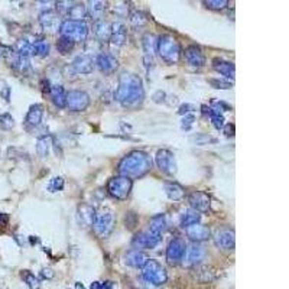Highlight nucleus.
<instances>
[{
    "label": "nucleus",
    "instance_id": "f257e3e1",
    "mask_svg": "<svg viewBox=\"0 0 289 289\" xmlns=\"http://www.w3.org/2000/svg\"><path fill=\"white\" fill-rule=\"evenodd\" d=\"M114 97L123 107H137L142 105L145 100V88L142 79L131 73L122 74L119 77Z\"/></svg>",
    "mask_w": 289,
    "mask_h": 289
},
{
    "label": "nucleus",
    "instance_id": "f03ea898",
    "mask_svg": "<svg viewBox=\"0 0 289 289\" xmlns=\"http://www.w3.org/2000/svg\"><path fill=\"white\" fill-rule=\"evenodd\" d=\"M152 169V158L145 151H133L119 162L117 171L129 180L140 178Z\"/></svg>",
    "mask_w": 289,
    "mask_h": 289
},
{
    "label": "nucleus",
    "instance_id": "7ed1b4c3",
    "mask_svg": "<svg viewBox=\"0 0 289 289\" xmlns=\"http://www.w3.org/2000/svg\"><path fill=\"white\" fill-rule=\"evenodd\" d=\"M157 53L168 64H177L181 58V45L172 35H160L157 44Z\"/></svg>",
    "mask_w": 289,
    "mask_h": 289
},
{
    "label": "nucleus",
    "instance_id": "20e7f679",
    "mask_svg": "<svg viewBox=\"0 0 289 289\" xmlns=\"http://www.w3.org/2000/svg\"><path fill=\"white\" fill-rule=\"evenodd\" d=\"M142 276H143L145 282L152 287H160V285L166 284V281H168L166 269L158 261H154V259H149L145 263V266L142 267Z\"/></svg>",
    "mask_w": 289,
    "mask_h": 289
},
{
    "label": "nucleus",
    "instance_id": "39448f33",
    "mask_svg": "<svg viewBox=\"0 0 289 289\" xmlns=\"http://www.w3.org/2000/svg\"><path fill=\"white\" fill-rule=\"evenodd\" d=\"M61 36L70 38L74 42H85L88 36V26L85 22H79V21H64L61 22Z\"/></svg>",
    "mask_w": 289,
    "mask_h": 289
},
{
    "label": "nucleus",
    "instance_id": "423d86ee",
    "mask_svg": "<svg viewBox=\"0 0 289 289\" xmlns=\"http://www.w3.org/2000/svg\"><path fill=\"white\" fill-rule=\"evenodd\" d=\"M131 186H133L131 180L126 178V177H122V175H117V177H113V178L108 180V183H107V192L113 198L123 201V200H126L129 197Z\"/></svg>",
    "mask_w": 289,
    "mask_h": 289
},
{
    "label": "nucleus",
    "instance_id": "0eeeda50",
    "mask_svg": "<svg viewBox=\"0 0 289 289\" xmlns=\"http://www.w3.org/2000/svg\"><path fill=\"white\" fill-rule=\"evenodd\" d=\"M114 214L111 210H103L96 214L94 223H93V229L96 232V235L102 238H105L111 235L113 229H114Z\"/></svg>",
    "mask_w": 289,
    "mask_h": 289
},
{
    "label": "nucleus",
    "instance_id": "6e6552de",
    "mask_svg": "<svg viewBox=\"0 0 289 289\" xmlns=\"http://www.w3.org/2000/svg\"><path fill=\"white\" fill-rule=\"evenodd\" d=\"M160 240H162L160 233H157V232L148 229L146 232H142L134 237L131 244L136 250H139V249H154L160 243Z\"/></svg>",
    "mask_w": 289,
    "mask_h": 289
},
{
    "label": "nucleus",
    "instance_id": "1a4fd4ad",
    "mask_svg": "<svg viewBox=\"0 0 289 289\" xmlns=\"http://www.w3.org/2000/svg\"><path fill=\"white\" fill-rule=\"evenodd\" d=\"M185 250H186V244L183 238L177 237L172 238L166 247V262L169 264H178L184 261Z\"/></svg>",
    "mask_w": 289,
    "mask_h": 289
},
{
    "label": "nucleus",
    "instance_id": "9d476101",
    "mask_svg": "<svg viewBox=\"0 0 289 289\" xmlns=\"http://www.w3.org/2000/svg\"><path fill=\"white\" fill-rule=\"evenodd\" d=\"M90 105V96L82 90H71L67 93V105L71 111H84Z\"/></svg>",
    "mask_w": 289,
    "mask_h": 289
},
{
    "label": "nucleus",
    "instance_id": "9b49d317",
    "mask_svg": "<svg viewBox=\"0 0 289 289\" xmlns=\"http://www.w3.org/2000/svg\"><path fill=\"white\" fill-rule=\"evenodd\" d=\"M155 162L158 168L166 175H172L177 172V163H175V157L171 151L168 149H160L157 152Z\"/></svg>",
    "mask_w": 289,
    "mask_h": 289
},
{
    "label": "nucleus",
    "instance_id": "f8f14e48",
    "mask_svg": "<svg viewBox=\"0 0 289 289\" xmlns=\"http://www.w3.org/2000/svg\"><path fill=\"white\" fill-rule=\"evenodd\" d=\"M214 243L218 249L221 250H226V252H230L235 249V244H236V236H235V232L232 229H221V230H217L215 235H214Z\"/></svg>",
    "mask_w": 289,
    "mask_h": 289
},
{
    "label": "nucleus",
    "instance_id": "ddd939ff",
    "mask_svg": "<svg viewBox=\"0 0 289 289\" xmlns=\"http://www.w3.org/2000/svg\"><path fill=\"white\" fill-rule=\"evenodd\" d=\"M188 203L191 209L197 212H207L210 211V197L204 191H192L188 195Z\"/></svg>",
    "mask_w": 289,
    "mask_h": 289
},
{
    "label": "nucleus",
    "instance_id": "4468645a",
    "mask_svg": "<svg viewBox=\"0 0 289 289\" xmlns=\"http://www.w3.org/2000/svg\"><path fill=\"white\" fill-rule=\"evenodd\" d=\"M206 258V249L198 243H191L186 246L184 256V263L186 266H197L204 261Z\"/></svg>",
    "mask_w": 289,
    "mask_h": 289
},
{
    "label": "nucleus",
    "instance_id": "2eb2a0df",
    "mask_svg": "<svg viewBox=\"0 0 289 289\" xmlns=\"http://www.w3.org/2000/svg\"><path fill=\"white\" fill-rule=\"evenodd\" d=\"M128 39V27L125 25V22L122 21H116L114 24H111V36H110V44L113 48H120L125 45Z\"/></svg>",
    "mask_w": 289,
    "mask_h": 289
},
{
    "label": "nucleus",
    "instance_id": "dca6fc26",
    "mask_svg": "<svg viewBox=\"0 0 289 289\" xmlns=\"http://www.w3.org/2000/svg\"><path fill=\"white\" fill-rule=\"evenodd\" d=\"M96 214L97 212H96L93 206H90L87 203H82V204H79V209H77V221H79V226L84 227V229L93 227Z\"/></svg>",
    "mask_w": 289,
    "mask_h": 289
},
{
    "label": "nucleus",
    "instance_id": "f3484780",
    "mask_svg": "<svg viewBox=\"0 0 289 289\" xmlns=\"http://www.w3.org/2000/svg\"><path fill=\"white\" fill-rule=\"evenodd\" d=\"M184 56L185 61L191 67L200 68V67H204V64H206V55L203 53L201 47H198V45H189V47H186L184 51Z\"/></svg>",
    "mask_w": 289,
    "mask_h": 289
},
{
    "label": "nucleus",
    "instance_id": "a211bd4d",
    "mask_svg": "<svg viewBox=\"0 0 289 289\" xmlns=\"http://www.w3.org/2000/svg\"><path fill=\"white\" fill-rule=\"evenodd\" d=\"M39 24H41V26H42V29H44L45 32L55 33V32L59 30V27H61L59 15H56L53 10L42 12L41 16H39Z\"/></svg>",
    "mask_w": 289,
    "mask_h": 289
},
{
    "label": "nucleus",
    "instance_id": "6ab92c4d",
    "mask_svg": "<svg viewBox=\"0 0 289 289\" xmlns=\"http://www.w3.org/2000/svg\"><path fill=\"white\" fill-rule=\"evenodd\" d=\"M44 105H32L29 107L26 113V117H25V126L27 129L30 128H36L41 125L42 119H44Z\"/></svg>",
    "mask_w": 289,
    "mask_h": 289
},
{
    "label": "nucleus",
    "instance_id": "aec40b11",
    "mask_svg": "<svg viewBox=\"0 0 289 289\" xmlns=\"http://www.w3.org/2000/svg\"><path fill=\"white\" fill-rule=\"evenodd\" d=\"M96 64H97V68L102 73H105V74H111L117 68V59L108 53H99L97 55V59H96Z\"/></svg>",
    "mask_w": 289,
    "mask_h": 289
},
{
    "label": "nucleus",
    "instance_id": "412c9836",
    "mask_svg": "<svg viewBox=\"0 0 289 289\" xmlns=\"http://www.w3.org/2000/svg\"><path fill=\"white\" fill-rule=\"evenodd\" d=\"M71 67L76 74H91L94 70V62L90 55H79L73 61Z\"/></svg>",
    "mask_w": 289,
    "mask_h": 289
},
{
    "label": "nucleus",
    "instance_id": "4be33fe9",
    "mask_svg": "<svg viewBox=\"0 0 289 289\" xmlns=\"http://www.w3.org/2000/svg\"><path fill=\"white\" fill-rule=\"evenodd\" d=\"M123 261H125V264H128V266H131V267L142 269V267L145 266V263L149 261V258H148V255H146L145 252L136 250V249H134V250H129V252L125 255Z\"/></svg>",
    "mask_w": 289,
    "mask_h": 289
},
{
    "label": "nucleus",
    "instance_id": "5701e85b",
    "mask_svg": "<svg viewBox=\"0 0 289 289\" xmlns=\"http://www.w3.org/2000/svg\"><path fill=\"white\" fill-rule=\"evenodd\" d=\"M185 233H186V236L189 237L194 243L195 241L198 243V241L209 240V237H210V229L207 226L198 223V224H194V226L186 227L185 229Z\"/></svg>",
    "mask_w": 289,
    "mask_h": 289
},
{
    "label": "nucleus",
    "instance_id": "b1692460",
    "mask_svg": "<svg viewBox=\"0 0 289 289\" xmlns=\"http://www.w3.org/2000/svg\"><path fill=\"white\" fill-rule=\"evenodd\" d=\"M212 68H214L217 73H220L221 76H224L229 81L235 79L236 67H235V64L230 62V61H224V59H221V58H215V59L212 61Z\"/></svg>",
    "mask_w": 289,
    "mask_h": 289
},
{
    "label": "nucleus",
    "instance_id": "393cba45",
    "mask_svg": "<svg viewBox=\"0 0 289 289\" xmlns=\"http://www.w3.org/2000/svg\"><path fill=\"white\" fill-rule=\"evenodd\" d=\"M87 13L96 21H103V16H105V9H107V3L105 1H100V0H91L87 3Z\"/></svg>",
    "mask_w": 289,
    "mask_h": 289
},
{
    "label": "nucleus",
    "instance_id": "a878e982",
    "mask_svg": "<svg viewBox=\"0 0 289 289\" xmlns=\"http://www.w3.org/2000/svg\"><path fill=\"white\" fill-rule=\"evenodd\" d=\"M6 59L9 61V65L21 73H25L27 68H29V58H25V56H21L19 53H16L15 50H10V53H7Z\"/></svg>",
    "mask_w": 289,
    "mask_h": 289
},
{
    "label": "nucleus",
    "instance_id": "bb28decb",
    "mask_svg": "<svg viewBox=\"0 0 289 289\" xmlns=\"http://www.w3.org/2000/svg\"><path fill=\"white\" fill-rule=\"evenodd\" d=\"M50 96L56 107L64 108L67 105V91L64 90L61 84H53L50 87Z\"/></svg>",
    "mask_w": 289,
    "mask_h": 289
},
{
    "label": "nucleus",
    "instance_id": "cd10ccee",
    "mask_svg": "<svg viewBox=\"0 0 289 289\" xmlns=\"http://www.w3.org/2000/svg\"><path fill=\"white\" fill-rule=\"evenodd\" d=\"M157 44H158V38L154 33H146L142 38V47H143L145 58H152L154 59L155 53H157Z\"/></svg>",
    "mask_w": 289,
    "mask_h": 289
},
{
    "label": "nucleus",
    "instance_id": "c85d7f7f",
    "mask_svg": "<svg viewBox=\"0 0 289 289\" xmlns=\"http://www.w3.org/2000/svg\"><path fill=\"white\" fill-rule=\"evenodd\" d=\"M53 148V136L51 134H44L38 137L36 140V154L41 158H47L50 155V151Z\"/></svg>",
    "mask_w": 289,
    "mask_h": 289
},
{
    "label": "nucleus",
    "instance_id": "c756f323",
    "mask_svg": "<svg viewBox=\"0 0 289 289\" xmlns=\"http://www.w3.org/2000/svg\"><path fill=\"white\" fill-rule=\"evenodd\" d=\"M192 275L197 279V282H200V284H209V282H211L214 279V272H211V269L209 266L197 264L192 269Z\"/></svg>",
    "mask_w": 289,
    "mask_h": 289
},
{
    "label": "nucleus",
    "instance_id": "7c9ffc66",
    "mask_svg": "<svg viewBox=\"0 0 289 289\" xmlns=\"http://www.w3.org/2000/svg\"><path fill=\"white\" fill-rule=\"evenodd\" d=\"M94 33L100 42H108L111 36V24L105 21H99L94 25Z\"/></svg>",
    "mask_w": 289,
    "mask_h": 289
},
{
    "label": "nucleus",
    "instance_id": "2f4dec72",
    "mask_svg": "<svg viewBox=\"0 0 289 289\" xmlns=\"http://www.w3.org/2000/svg\"><path fill=\"white\" fill-rule=\"evenodd\" d=\"M67 18H70V21H79V22H84V18L87 16V7L84 3H79L74 1L73 6L70 7L68 13L65 15Z\"/></svg>",
    "mask_w": 289,
    "mask_h": 289
},
{
    "label": "nucleus",
    "instance_id": "473e14b6",
    "mask_svg": "<svg viewBox=\"0 0 289 289\" xmlns=\"http://www.w3.org/2000/svg\"><path fill=\"white\" fill-rule=\"evenodd\" d=\"M165 194L169 200L172 201H180L185 195L184 188L177 183H166L165 184Z\"/></svg>",
    "mask_w": 289,
    "mask_h": 289
},
{
    "label": "nucleus",
    "instance_id": "72a5a7b5",
    "mask_svg": "<svg viewBox=\"0 0 289 289\" xmlns=\"http://www.w3.org/2000/svg\"><path fill=\"white\" fill-rule=\"evenodd\" d=\"M200 220H201V214L200 212H197V211L194 210L185 211L184 214H183V217H181V227L186 229L189 226L198 224Z\"/></svg>",
    "mask_w": 289,
    "mask_h": 289
},
{
    "label": "nucleus",
    "instance_id": "f704fd0d",
    "mask_svg": "<svg viewBox=\"0 0 289 289\" xmlns=\"http://www.w3.org/2000/svg\"><path fill=\"white\" fill-rule=\"evenodd\" d=\"M74 47H76V42L71 41L70 38H65V36H61L56 42V50L61 55H68L74 50Z\"/></svg>",
    "mask_w": 289,
    "mask_h": 289
},
{
    "label": "nucleus",
    "instance_id": "c9c22d12",
    "mask_svg": "<svg viewBox=\"0 0 289 289\" xmlns=\"http://www.w3.org/2000/svg\"><path fill=\"white\" fill-rule=\"evenodd\" d=\"M149 229L162 235V232H165V229H166V218H165V215L163 214H158V215L152 217L151 221H149Z\"/></svg>",
    "mask_w": 289,
    "mask_h": 289
},
{
    "label": "nucleus",
    "instance_id": "e433bc0d",
    "mask_svg": "<svg viewBox=\"0 0 289 289\" xmlns=\"http://www.w3.org/2000/svg\"><path fill=\"white\" fill-rule=\"evenodd\" d=\"M50 44L44 39H39L36 41L35 44H32V55H36V56H47L50 53Z\"/></svg>",
    "mask_w": 289,
    "mask_h": 289
},
{
    "label": "nucleus",
    "instance_id": "4c0bfd02",
    "mask_svg": "<svg viewBox=\"0 0 289 289\" xmlns=\"http://www.w3.org/2000/svg\"><path fill=\"white\" fill-rule=\"evenodd\" d=\"M129 21H131V24L133 26L140 27L143 26V25H146L148 18H146V15H145L143 12H140V10H133L131 15H129Z\"/></svg>",
    "mask_w": 289,
    "mask_h": 289
},
{
    "label": "nucleus",
    "instance_id": "58836bf2",
    "mask_svg": "<svg viewBox=\"0 0 289 289\" xmlns=\"http://www.w3.org/2000/svg\"><path fill=\"white\" fill-rule=\"evenodd\" d=\"M15 51L19 53L21 56L29 58L32 55V44L29 41H26V39H21V41H18Z\"/></svg>",
    "mask_w": 289,
    "mask_h": 289
},
{
    "label": "nucleus",
    "instance_id": "ea45409f",
    "mask_svg": "<svg viewBox=\"0 0 289 289\" xmlns=\"http://www.w3.org/2000/svg\"><path fill=\"white\" fill-rule=\"evenodd\" d=\"M22 279L25 281V284H26L29 289H41V282H39V279H38L33 273H30L29 270H24V272H22Z\"/></svg>",
    "mask_w": 289,
    "mask_h": 289
},
{
    "label": "nucleus",
    "instance_id": "a19ab883",
    "mask_svg": "<svg viewBox=\"0 0 289 289\" xmlns=\"http://www.w3.org/2000/svg\"><path fill=\"white\" fill-rule=\"evenodd\" d=\"M211 85L217 90H229L233 87V81H229V79H209Z\"/></svg>",
    "mask_w": 289,
    "mask_h": 289
},
{
    "label": "nucleus",
    "instance_id": "79ce46f5",
    "mask_svg": "<svg viewBox=\"0 0 289 289\" xmlns=\"http://www.w3.org/2000/svg\"><path fill=\"white\" fill-rule=\"evenodd\" d=\"M209 116H210L211 122H212V125H214V128L215 129H223L224 128V116L221 114V113H218V111H214V110H211L210 108V113H209Z\"/></svg>",
    "mask_w": 289,
    "mask_h": 289
},
{
    "label": "nucleus",
    "instance_id": "37998d69",
    "mask_svg": "<svg viewBox=\"0 0 289 289\" xmlns=\"http://www.w3.org/2000/svg\"><path fill=\"white\" fill-rule=\"evenodd\" d=\"M204 4L211 10H223L229 6V1L227 0H206Z\"/></svg>",
    "mask_w": 289,
    "mask_h": 289
},
{
    "label": "nucleus",
    "instance_id": "c03bdc74",
    "mask_svg": "<svg viewBox=\"0 0 289 289\" xmlns=\"http://www.w3.org/2000/svg\"><path fill=\"white\" fill-rule=\"evenodd\" d=\"M64 178L62 177H53V180L50 181V184H48V191L50 192H58V191H62V188H64Z\"/></svg>",
    "mask_w": 289,
    "mask_h": 289
},
{
    "label": "nucleus",
    "instance_id": "a18cd8bd",
    "mask_svg": "<svg viewBox=\"0 0 289 289\" xmlns=\"http://www.w3.org/2000/svg\"><path fill=\"white\" fill-rule=\"evenodd\" d=\"M13 126H15V120H13V117H12L9 113H4V114L0 116V129L9 131V129H12Z\"/></svg>",
    "mask_w": 289,
    "mask_h": 289
},
{
    "label": "nucleus",
    "instance_id": "49530a36",
    "mask_svg": "<svg viewBox=\"0 0 289 289\" xmlns=\"http://www.w3.org/2000/svg\"><path fill=\"white\" fill-rule=\"evenodd\" d=\"M73 3L74 1H55V7H56L59 15H67L70 7L73 6Z\"/></svg>",
    "mask_w": 289,
    "mask_h": 289
},
{
    "label": "nucleus",
    "instance_id": "de8ad7c7",
    "mask_svg": "<svg viewBox=\"0 0 289 289\" xmlns=\"http://www.w3.org/2000/svg\"><path fill=\"white\" fill-rule=\"evenodd\" d=\"M194 122H195V116H194V114H185L183 122H181V128H183L184 131H189V129L192 128Z\"/></svg>",
    "mask_w": 289,
    "mask_h": 289
},
{
    "label": "nucleus",
    "instance_id": "09e8293b",
    "mask_svg": "<svg viewBox=\"0 0 289 289\" xmlns=\"http://www.w3.org/2000/svg\"><path fill=\"white\" fill-rule=\"evenodd\" d=\"M90 289H113V282H110V281H105V282L96 281V282L91 284Z\"/></svg>",
    "mask_w": 289,
    "mask_h": 289
},
{
    "label": "nucleus",
    "instance_id": "8fccbe9b",
    "mask_svg": "<svg viewBox=\"0 0 289 289\" xmlns=\"http://www.w3.org/2000/svg\"><path fill=\"white\" fill-rule=\"evenodd\" d=\"M0 94L3 96V99H4V100H9V96H10V88H9V85H7V84L1 82Z\"/></svg>",
    "mask_w": 289,
    "mask_h": 289
},
{
    "label": "nucleus",
    "instance_id": "3c124183",
    "mask_svg": "<svg viewBox=\"0 0 289 289\" xmlns=\"http://www.w3.org/2000/svg\"><path fill=\"white\" fill-rule=\"evenodd\" d=\"M41 275H42L45 279H53L55 273H53V269H50V267H44V269H42V272H41Z\"/></svg>",
    "mask_w": 289,
    "mask_h": 289
},
{
    "label": "nucleus",
    "instance_id": "603ef678",
    "mask_svg": "<svg viewBox=\"0 0 289 289\" xmlns=\"http://www.w3.org/2000/svg\"><path fill=\"white\" fill-rule=\"evenodd\" d=\"M223 129H224V134H226V136H229V137L235 134V125H232V123L224 125V128H223Z\"/></svg>",
    "mask_w": 289,
    "mask_h": 289
},
{
    "label": "nucleus",
    "instance_id": "864d4df0",
    "mask_svg": "<svg viewBox=\"0 0 289 289\" xmlns=\"http://www.w3.org/2000/svg\"><path fill=\"white\" fill-rule=\"evenodd\" d=\"M194 108V105H183L180 107V110H178V113L180 114H189V111Z\"/></svg>",
    "mask_w": 289,
    "mask_h": 289
},
{
    "label": "nucleus",
    "instance_id": "5fc2aeb1",
    "mask_svg": "<svg viewBox=\"0 0 289 289\" xmlns=\"http://www.w3.org/2000/svg\"><path fill=\"white\" fill-rule=\"evenodd\" d=\"M10 50H12V48H9V47L0 45V58H6V56H7V53H10Z\"/></svg>",
    "mask_w": 289,
    "mask_h": 289
},
{
    "label": "nucleus",
    "instance_id": "6e6d98bb",
    "mask_svg": "<svg viewBox=\"0 0 289 289\" xmlns=\"http://www.w3.org/2000/svg\"><path fill=\"white\" fill-rule=\"evenodd\" d=\"M9 221V215L7 214H0V224H6Z\"/></svg>",
    "mask_w": 289,
    "mask_h": 289
},
{
    "label": "nucleus",
    "instance_id": "4d7b16f0",
    "mask_svg": "<svg viewBox=\"0 0 289 289\" xmlns=\"http://www.w3.org/2000/svg\"><path fill=\"white\" fill-rule=\"evenodd\" d=\"M76 289H85V288H84V285H82L81 282H76Z\"/></svg>",
    "mask_w": 289,
    "mask_h": 289
}]
</instances>
